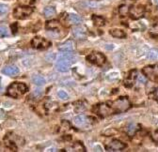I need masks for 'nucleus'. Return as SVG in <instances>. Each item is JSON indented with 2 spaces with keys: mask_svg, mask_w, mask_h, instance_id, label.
<instances>
[{
  "mask_svg": "<svg viewBox=\"0 0 158 152\" xmlns=\"http://www.w3.org/2000/svg\"><path fill=\"white\" fill-rule=\"evenodd\" d=\"M154 95H155V98L157 99V101H158V88L155 90V92H154Z\"/></svg>",
  "mask_w": 158,
  "mask_h": 152,
  "instance_id": "c85d7f7f",
  "label": "nucleus"
},
{
  "mask_svg": "<svg viewBox=\"0 0 158 152\" xmlns=\"http://www.w3.org/2000/svg\"><path fill=\"white\" fill-rule=\"evenodd\" d=\"M125 147H126V145L120 140H113L106 146L107 151H120Z\"/></svg>",
  "mask_w": 158,
  "mask_h": 152,
  "instance_id": "9d476101",
  "label": "nucleus"
},
{
  "mask_svg": "<svg viewBox=\"0 0 158 152\" xmlns=\"http://www.w3.org/2000/svg\"><path fill=\"white\" fill-rule=\"evenodd\" d=\"M2 72L6 75L9 76H16L17 74H19V69L16 66H7L3 69Z\"/></svg>",
  "mask_w": 158,
  "mask_h": 152,
  "instance_id": "4468645a",
  "label": "nucleus"
},
{
  "mask_svg": "<svg viewBox=\"0 0 158 152\" xmlns=\"http://www.w3.org/2000/svg\"><path fill=\"white\" fill-rule=\"evenodd\" d=\"M46 28L47 29H56V28H58L59 27V23H58V21H56V20H53V21H49V22H47L46 23Z\"/></svg>",
  "mask_w": 158,
  "mask_h": 152,
  "instance_id": "5701e85b",
  "label": "nucleus"
},
{
  "mask_svg": "<svg viewBox=\"0 0 158 152\" xmlns=\"http://www.w3.org/2000/svg\"><path fill=\"white\" fill-rule=\"evenodd\" d=\"M153 2H154V4L158 7V0H153Z\"/></svg>",
  "mask_w": 158,
  "mask_h": 152,
  "instance_id": "7c9ffc66",
  "label": "nucleus"
},
{
  "mask_svg": "<svg viewBox=\"0 0 158 152\" xmlns=\"http://www.w3.org/2000/svg\"><path fill=\"white\" fill-rule=\"evenodd\" d=\"M148 58L150 60H158V49H152L148 53Z\"/></svg>",
  "mask_w": 158,
  "mask_h": 152,
  "instance_id": "412c9836",
  "label": "nucleus"
},
{
  "mask_svg": "<svg viewBox=\"0 0 158 152\" xmlns=\"http://www.w3.org/2000/svg\"><path fill=\"white\" fill-rule=\"evenodd\" d=\"M33 12V9L31 7L24 6V7H18L13 11V16L19 20H24L27 18L31 13Z\"/></svg>",
  "mask_w": 158,
  "mask_h": 152,
  "instance_id": "20e7f679",
  "label": "nucleus"
},
{
  "mask_svg": "<svg viewBox=\"0 0 158 152\" xmlns=\"http://www.w3.org/2000/svg\"><path fill=\"white\" fill-rule=\"evenodd\" d=\"M91 120H92V118H90L85 115H80V116H77L74 118L73 123L79 129H87L91 125Z\"/></svg>",
  "mask_w": 158,
  "mask_h": 152,
  "instance_id": "39448f33",
  "label": "nucleus"
},
{
  "mask_svg": "<svg viewBox=\"0 0 158 152\" xmlns=\"http://www.w3.org/2000/svg\"><path fill=\"white\" fill-rule=\"evenodd\" d=\"M32 82L37 86H43V85L45 84V79L43 77L42 75L35 74V75H33V77H32Z\"/></svg>",
  "mask_w": 158,
  "mask_h": 152,
  "instance_id": "a211bd4d",
  "label": "nucleus"
},
{
  "mask_svg": "<svg viewBox=\"0 0 158 152\" xmlns=\"http://www.w3.org/2000/svg\"><path fill=\"white\" fill-rule=\"evenodd\" d=\"M87 60L92 64L98 65V66H102L105 62H106V56L101 54V53H97V52H93L90 54H89L87 56Z\"/></svg>",
  "mask_w": 158,
  "mask_h": 152,
  "instance_id": "0eeeda50",
  "label": "nucleus"
},
{
  "mask_svg": "<svg viewBox=\"0 0 158 152\" xmlns=\"http://www.w3.org/2000/svg\"><path fill=\"white\" fill-rule=\"evenodd\" d=\"M92 21H93V23H94V25L96 26H103L106 24L105 19L103 17H101V16H97V15H94L92 17Z\"/></svg>",
  "mask_w": 158,
  "mask_h": 152,
  "instance_id": "6ab92c4d",
  "label": "nucleus"
},
{
  "mask_svg": "<svg viewBox=\"0 0 158 152\" xmlns=\"http://www.w3.org/2000/svg\"><path fill=\"white\" fill-rule=\"evenodd\" d=\"M109 104L112 107L114 113H123V112L127 111L131 107L130 102L126 97L118 98L113 102H109Z\"/></svg>",
  "mask_w": 158,
  "mask_h": 152,
  "instance_id": "7ed1b4c3",
  "label": "nucleus"
},
{
  "mask_svg": "<svg viewBox=\"0 0 158 152\" xmlns=\"http://www.w3.org/2000/svg\"><path fill=\"white\" fill-rule=\"evenodd\" d=\"M67 151H85V147L80 142H76L72 146H69Z\"/></svg>",
  "mask_w": 158,
  "mask_h": 152,
  "instance_id": "f3484780",
  "label": "nucleus"
},
{
  "mask_svg": "<svg viewBox=\"0 0 158 152\" xmlns=\"http://www.w3.org/2000/svg\"><path fill=\"white\" fill-rule=\"evenodd\" d=\"M8 10H9L8 5L0 3V14H5L6 12H8Z\"/></svg>",
  "mask_w": 158,
  "mask_h": 152,
  "instance_id": "a878e982",
  "label": "nucleus"
},
{
  "mask_svg": "<svg viewBox=\"0 0 158 152\" xmlns=\"http://www.w3.org/2000/svg\"><path fill=\"white\" fill-rule=\"evenodd\" d=\"M74 56L72 53H62L56 61V70L60 72H66L70 70L72 64L74 61Z\"/></svg>",
  "mask_w": 158,
  "mask_h": 152,
  "instance_id": "f257e3e1",
  "label": "nucleus"
},
{
  "mask_svg": "<svg viewBox=\"0 0 158 152\" xmlns=\"http://www.w3.org/2000/svg\"><path fill=\"white\" fill-rule=\"evenodd\" d=\"M9 36V30L6 26H0V37H7Z\"/></svg>",
  "mask_w": 158,
  "mask_h": 152,
  "instance_id": "393cba45",
  "label": "nucleus"
},
{
  "mask_svg": "<svg viewBox=\"0 0 158 152\" xmlns=\"http://www.w3.org/2000/svg\"><path fill=\"white\" fill-rule=\"evenodd\" d=\"M27 91V86L23 83H12L8 88V95L13 98H19Z\"/></svg>",
  "mask_w": 158,
  "mask_h": 152,
  "instance_id": "f03ea898",
  "label": "nucleus"
},
{
  "mask_svg": "<svg viewBox=\"0 0 158 152\" xmlns=\"http://www.w3.org/2000/svg\"><path fill=\"white\" fill-rule=\"evenodd\" d=\"M97 111H96V114H98L99 116L102 117V118H106V117H108L112 114H114V111L112 109V107L110 106L109 102L107 103H101L97 105Z\"/></svg>",
  "mask_w": 158,
  "mask_h": 152,
  "instance_id": "6e6552de",
  "label": "nucleus"
},
{
  "mask_svg": "<svg viewBox=\"0 0 158 152\" xmlns=\"http://www.w3.org/2000/svg\"><path fill=\"white\" fill-rule=\"evenodd\" d=\"M106 49H113V48H114V45L111 44V46H108V44H107V45H106Z\"/></svg>",
  "mask_w": 158,
  "mask_h": 152,
  "instance_id": "c756f323",
  "label": "nucleus"
},
{
  "mask_svg": "<svg viewBox=\"0 0 158 152\" xmlns=\"http://www.w3.org/2000/svg\"><path fill=\"white\" fill-rule=\"evenodd\" d=\"M142 72L148 79H150L152 81L158 80V65L147 66V67L143 68Z\"/></svg>",
  "mask_w": 158,
  "mask_h": 152,
  "instance_id": "423d86ee",
  "label": "nucleus"
},
{
  "mask_svg": "<svg viewBox=\"0 0 158 152\" xmlns=\"http://www.w3.org/2000/svg\"><path fill=\"white\" fill-rule=\"evenodd\" d=\"M152 140L155 142V143H157L158 144V130L154 132V134H152Z\"/></svg>",
  "mask_w": 158,
  "mask_h": 152,
  "instance_id": "cd10ccee",
  "label": "nucleus"
},
{
  "mask_svg": "<svg viewBox=\"0 0 158 152\" xmlns=\"http://www.w3.org/2000/svg\"><path fill=\"white\" fill-rule=\"evenodd\" d=\"M81 21H82L81 17L77 14H70L67 17V22L70 25H79L81 23Z\"/></svg>",
  "mask_w": 158,
  "mask_h": 152,
  "instance_id": "2eb2a0df",
  "label": "nucleus"
},
{
  "mask_svg": "<svg viewBox=\"0 0 158 152\" xmlns=\"http://www.w3.org/2000/svg\"><path fill=\"white\" fill-rule=\"evenodd\" d=\"M129 5H127V4H123V5H122L121 7H120V13L123 15V16H125L128 12H129V10H130V9H129Z\"/></svg>",
  "mask_w": 158,
  "mask_h": 152,
  "instance_id": "b1692460",
  "label": "nucleus"
},
{
  "mask_svg": "<svg viewBox=\"0 0 158 152\" xmlns=\"http://www.w3.org/2000/svg\"><path fill=\"white\" fill-rule=\"evenodd\" d=\"M56 9L54 7H47L44 10V14L46 18L53 17L56 15Z\"/></svg>",
  "mask_w": 158,
  "mask_h": 152,
  "instance_id": "aec40b11",
  "label": "nucleus"
},
{
  "mask_svg": "<svg viewBox=\"0 0 158 152\" xmlns=\"http://www.w3.org/2000/svg\"><path fill=\"white\" fill-rule=\"evenodd\" d=\"M109 33H110V35L111 36H113V37H115V38H118V39H123V38H125V36H126V34L124 33V31L123 30H121V29H117V28H115V29H110L109 30Z\"/></svg>",
  "mask_w": 158,
  "mask_h": 152,
  "instance_id": "dca6fc26",
  "label": "nucleus"
},
{
  "mask_svg": "<svg viewBox=\"0 0 158 152\" xmlns=\"http://www.w3.org/2000/svg\"><path fill=\"white\" fill-rule=\"evenodd\" d=\"M129 12H130V15L133 19H139L143 16V14L145 12V8L142 5L134 6L133 8L130 9Z\"/></svg>",
  "mask_w": 158,
  "mask_h": 152,
  "instance_id": "9b49d317",
  "label": "nucleus"
},
{
  "mask_svg": "<svg viewBox=\"0 0 158 152\" xmlns=\"http://www.w3.org/2000/svg\"><path fill=\"white\" fill-rule=\"evenodd\" d=\"M32 47L35 49H47L48 47H50L51 42L42 37H35L32 40Z\"/></svg>",
  "mask_w": 158,
  "mask_h": 152,
  "instance_id": "1a4fd4ad",
  "label": "nucleus"
},
{
  "mask_svg": "<svg viewBox=\"0 0 158 152\" xmlns=\"http://www.w3.org/2000/svg\"><path fill=\"white\" fill-rule=\"evenodd\" d=\"M126 130H127V134H128L130 136H133V135L135 134V132H136V130H137L136 125L134 124V123L129 124V125L127 126V128H126Z\"/></svg>",
  "mask_w": 158,
  "mask_h": 152,
  "instance_id": "4be33fe9",
  "label": "nucleus"
},
{
  "mask_svg": "<svg viewBox=\"0 0 158 152\" xmlns=\"http://www.w3.org/2000/svg\"><path fill=\"white\" fill-rule=\"evenodd\" d=\"M59 51L62 53H73L74 50V42L72 40H69L62 43L61 45H59L58 47Z\"/></svg>",
  "mask_w": 158,
  "mask_h": 152,
  "instance_id": "ddd939ff",
  "label": "nucleus"
},
{
  "mask_svg": "<svg viewBox=\"0 0 158 152\" xmlns=\"http://www.w3.org/2000/svg\"><path fill=\"white\" fill-rule=\"evenodd\" d=\"M57 96H58V98H60L61 100H67L68 99V94L65 91H62V90L58 91Z\"/></svg>",
  "mask_w": 158,
  "mask_h": 152,
  "instance_id": "bb28decb",
  "label": "nucleus"
},
{
  "mask_svg": "<svg viewBox=\"0 0 158 152\" xmlns=\"http://www.w3.org/2000/svg\"><path fill=\"white\" fill-rule=\"evenodd\" d=\"M73 34L78 40H84L87 38V30L84 26H77L73 28Z\"/></svg>",
  "mask_w": 158,
  "mask_h": 152,
  "instance_id": "f8f14e48",
  "label": "nucleus"
}]
</instances>
